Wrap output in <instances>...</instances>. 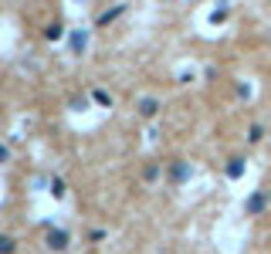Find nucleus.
I'll list each match as a JSON object with an SVG mask.
<instances>
[{"label": "nucleus", "instance_id": "obj_1", "mask_svg": "<svg viewBox=\"0 0 271 254\" xmlns=\"http://www.w3.org/2000/svg\"><path fill=\"white\" fill-rule=\"evenodd\" d=\"M261 207H264V193H258L254 200H248V214H258Z\"/></svg>", "mask_w": 271, "mask_h": 254}]
</instances>
